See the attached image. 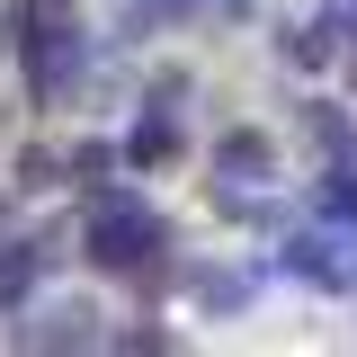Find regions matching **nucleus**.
<instances>
[{"instance_id": "f257e3e1", "label": "nucleus", "mask_w": 357, "mask_h": 357, "mask_svg": "<svg viewBox=\"0 0 357 357\" xmlns=\"http://www.w3.org/2000/svg\"><path fill=\"white\" fill-rule=\"evenodd\" d=\"M161 241H170V232H161V215H152L143 197H107V206L89 215V259L98 268H143Z\"/></svg>"}, {"instance_id": "f03ea898", "label": "nucleus", "mask_w": 357, "mask_h": 357, "mask_svg": "<svg viewBox=\"0 0 357 357\" xmlns=\"http://www.w3.org/2000/svg\"><path fill=\"white\" fill-rule=\"evenodd\" d=\"M72 72H81V27L63 9H45L27 36V81H36V98H54V89H72Z\"/></svg>"}, {"instance_id": "7ed1b4c3", "label": "nucleus", "mask_w": 357, "mask_h": 357, "mask_svg": "<svg viewBox=\"0 0 357 357\" xmlns=\"http://www.w3.org/2000/svg\"><path fill=\"white\" fill-rule=\"evenodd\" d=\"M36 277H45V250H36V241H9V250H0V312L27 304V295H36Z\"/></svg>"}, {"instance_id": "20e7f679", "label": "nucleus", "mask_w": 357, "mask_h": 357, "mask_svg": "<svg viewBox=\"0 0 357 357\" xmlns=\"http://www.w3.org/2000/svg\"><path fill=\"white\" fill-rule=\"evenodd\" d=\"M215 170L223 178H268V143H259V134H223V143H215Z\"/></svg>"}, {"instance_id": "39448f33", "label": "nucleus", "mask_w": 357, "mask_h": 357, "mask_svg": "<svg viewBox=\"0 0 357 357\" xmlns=\"http://www.w3.org/2000/svg\"><path fill=\"white\" fill-rule=\"evenodd\" d=\"M331 206H340V215H357V178H340V188H331Z\"/></svg>"}]
</instances>
